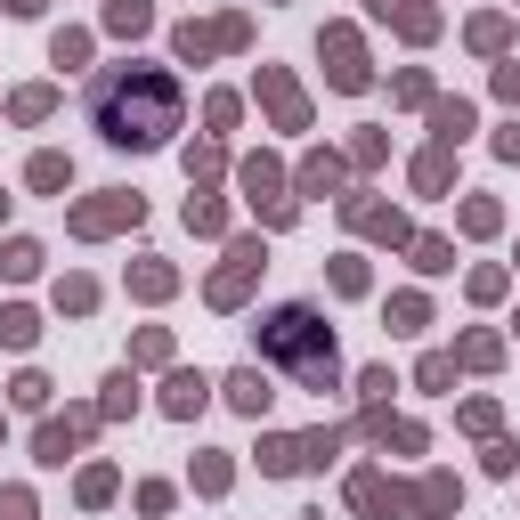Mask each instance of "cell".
<instances>
[{
    "label": "cell",
    "mask_w": 520,
    "mask_h": 520,
    "mask_svg": "<svg viewBox=\"0 0 520 520\" xmlns=\"http://www.w3.org/2000/svg\"><path fill=\"white\" fill-rule=\"evenodd\" d=\"M90 122L114 147H163L179 130V82L163 65H106L90 82Z\"/></svg>",
    "instance_id": "1"
},
{
    "label": "cell",
    "mask_w": 520,
    "mask_h": 520,
    "mask_svg": "<svg viewBox=\"0 0 520 520\" xmlns=\"http://www.w3.org/2000/svg\"><path fill=\"white\" fill-rule=\"evenodd\" d=\"M228 399H236L244 415H260V407H269V382H260V374H236V382H228Z\"/></svg>",
    "instance_id": "3"
},
{
    "label": "cell",
    "mask_w": 520,
    "mask_h": 520,
    "mask_svg": "<svg viewBox=\"0 0 520 520\" xmlns=\"http://www.w3.org/2000/svg\"><path fill=\"white\" fill-rule=\"evenodd\" d=\"M260 350H269L293 382L334 390V334H325V317H317L309 301H277L269 317H260Z\"/></svg>",
    "instance_id": "2"
}]
</instances>
